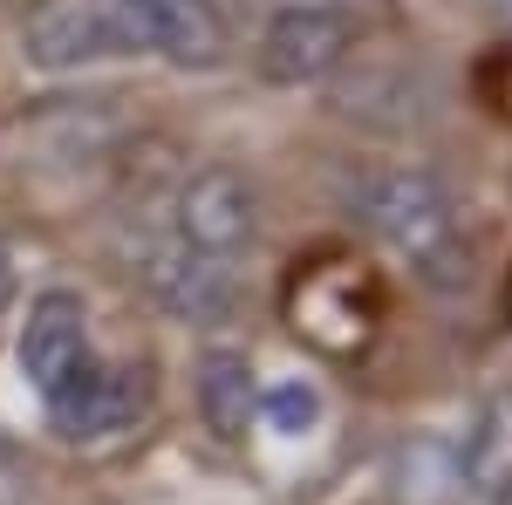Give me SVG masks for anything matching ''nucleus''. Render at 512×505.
<instances>
[{
    "label": "nucleus",
    "instance_id": "obj_1",
    "mask_svg": "<svg viewBox=\"0 0 512 505\" xmlns=\"http://www.w3.org/2000/svg\"><path fill=\"white\" fill-rule=\"evenodd\" d=\"M349 212L383 239L390 253L410 260V273L424 287H472V239L458 226V205L437 185L431 171L417 164H383V171H362L349 185Z\"/></svg>",
    "mask_w": 512,
    "mask_h": 505
},
{
    "label": "nucleus",
    "instance_id": "obj_2",
    "mask_svg": "<svg viewBox=\"0 0 512 505\" xmlns=\"http://www.w3.org/2000/svg\"><path fill=\"white\" fill-rule=\"evenodd\" d=\"M383 280L362 267V260H342V253H315L308 267H294L287 280V328L308 342V349L349 362L376 342L383 328Z\"/></svg>",
    "mask_w": 512,
    "mask_h": 505
},
{
    "label": "nucleus",
    "instance_id": "obj_3",
    "mask_svg": "<svg viewBox=\"0 0 512 505\" xmlns=\"http://www.w3.org/2000/svg\"><path fill=\"white\" fill-rule=\"evenodd\" d=\"M14 362H21V376L35 389L41 403H62L69 389L103 362L96 342H89V308H82V294L69 287H48L28 301V321H21V342H14Z\"/></svg>",
    "mask_w": 512,
    "mask_h": 505
},
{
    "label": "nucleus",
    "instance_id": "obj_4",
    "mask_svg": "<svg viewBox=\"0 0 512 505\" xmlns=\"http://www.w3.org/2000/svg\"><path fill=\"white\" fill-rule=\"evenodd\" d=\"M349 48H355V14L328 7V0H294L267 21V35L253 48V69L274 89H301V82L335 76L349 62Z\"/></svg>",
    "mask_w": 512,
    "mask_h": 505
},
{
    "label": "nucleus",
    "instance_id": "obj_5",
    "mask_svg": "<svg viewBox=\"0 0 512 505\" xmlns=\"http://www.w3.org/2000/svg\"><path fill=\"white\" fill-rule=\"evenodd\" d=\"M130 55H158L178 69H212L226 62L233 28L219 14V0H110Z\"/></svg>",
    "mask_w": 512,
    "mask_h": 505
},
{
    "label": "nucleus",
    "instance_id": "obj_6",
    "mask_svg": "<svg viewBox=\"0 0 512 505\" xmlns=\"http://www.w3.org/2000/svg\"><path fill=\"white\" fill-rule=\"evenodd\" d=\"M21 55L41 76H76V69L130 55V41H123L110 0H41L21 28Z\"/></svg>",
    "mask_w": 512,
    "mask_h": 505
},
{
    "label": "nucleus",
    "instance_id": "obj_7",
    "mask_svg": "<svg viewBox=\"0 0 512 505\" xmlns=\"http://www.w3.org/2000/svg\"><path fill=\"white\" fill-rule=\"evenodd\" d=\"M260 233V192L239 178L233 164H205L185 178L178 192V239L205 253V260H226L239 246H253Z\"/></svg>",
    "mask_w": 512,
    "mask_h": 505
},
{
    "label": "nucleus",
    "instance_id": "obj_8",
    "mask_svg": "<svg viewBox=\"0 0 512 505\" xmlns=\"http://www.w3.org/2000/svg\"><path fill=\"white\" fill-rule=\"evenodd\" d=\"M151 362H96L62 403H48L55 430L69 444H110L123 430H137V417L151 410Z\"/></svg>",
    "mask_w": 512,
    "mask_h": 505
},
{
    "label": "nucleus",
    "instance_id": "obj_9",
    "mask_svg": "<svg viewBox=\"0 0 512 505\" xmlns=\"http://www.w3.org/2000/svg\"><path fill=\"white\" fill-rule=\"evenodd\" d=\"M130 273H137L144 294H151L164 314H178V321H219V314L233 308V280H226V267L205 260V253H192L185 239H144Z\"/></svg>",
    "mask_w": 512,
    "mask_h": 505
},
{
    "label": "nucleus",
    "instance_id": "obj_10",
    "mask_svg": "<svg viewBox=\"0 0 512 505\" xmlns=\"http://www.w3.org/2000/svg\"><path fill=\"white\" fill-rule=\"evenodd\" d=\"M451 465H458V492L465 499L499 505L512 492V389H492L472 410L465 437L451 444Z\"/></svg>",
    "mask_w": 512,
    "mask_h": 505
},
{
    "label": "nucleus",
    "instance_id": "obj_11",
    "mask_svg": "<svg viewBox=\"0 0 512 505\" xmlns=\"http://www.w3.org/2000/svg\"><path fill=\"white\" fill-rule=\"evenodd\" d=\"M198 410H205V430L219 444H246V424L260 417V383H253L246 349H205V362H198Z\"/></svg>",
    "mask_w": 512,
    "mask_h": 505
},
{
    "label": "nucleus",
    "instance_id": "obj_12",
    "mask_svg": "<svg viewBox=\"0 0 512 505\" xmlns=\"http://www.w3.org/2000/svg\"><path fill=\"white\" fill-rule=\"evenodd\" d=\"M458 492V465H451V444L417 437L403 451V505H444Z\"/></svg>",
    "mask_w": 512,
    "mask_h": 505
},
{
    "label": "nucleus",
    "instance_id": "obj_13",
    "mask_svg": "<svg viewBox=\"0 0 512 505\" xmlns=\"http://www.w3.org/2000/svg\"><path fill=\"white\" fill-rule=\"evenodd\" d=\"M260 410H267V424L280 430V437H301V430H315V417H321V396H315V383H274L267 396H260Z\"/></svg>",
    "mask_w": 512,
    "mask_h": 505
},
{
    "label": "nucleus",
    "instance_id": "obj_14",
    "mask_svg": "<svg viewBox=\"0 0 512 505\" xmlns=\"http://www.w3.org/2000/svg\"><path fill=\"white\" fill-rule=\"evenodd\" d=\"M14 301V253H7V239H0V314Z\"/></svg>",
    "mask_w": 512,
    "mask_h": 505
},
{
    "label": "nucleus",
    "instance_id": "obj_15",
    "mask_svg": "<svg viewBox=\"0 0 512 505\" xmlns=\"http://www.w3.org/2000/svg\"><path fill=\"white\" fill-rule=\"evenodd\" d=\"M492 7H499V14H506V21H512V0H492Z\"/></svg>",
    "mask_w": 512,
    "mask_h": 505
},
{
    "label": "nucleus",
    "instance_id": "obj_16",
    "mask_svg": "<svg viewBox=\"0 0 512 505\" xmlns=\"http://www.w3.org/2000/svg\"><path fill=\"white\" fill-rule=\"evenodd\" d=\"M506 321H512V287H506Z\"/></svg>",
    "mask_w": 512,
    "mask_h": 505
}]
</instances>
